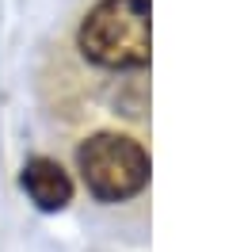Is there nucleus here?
Here are the masks:
<instances>
[{
	"mask_svg": "<svg viewBox=\"0 0 244 252\" xmlns=\"http://www.w3.org/2000/svg\"><path fill=\"white\" fill-rule=\"evenodd\" d=\"M73 38L95 73L122 84H149V0H92Z\"/></svg>",
	"mask_w": 244,
	"mask_h": 252,
	"instance_id": "obj_1",
	"label": "nucleus"
},
{
	"mask_svg": "<svg viewBox=\"0 0 244 252\" xmlns=\"http://www.w3.org/2000/svg\"><path fill=\"white\" fill-rule=\"evenodd\" d=\"M76 172L92 199L99 203H130L149 188V145L145 134L126 126L92 130L76 145Z\"/></svg>",
	"mask_w": 244,
	"mask_h": 252,
	"instance_id": "obj_2",
	"label": "nucleus"
},
{
	"mask_svg": "<svg viewBox=\"0 0 244 252\" xmlns=\"http://www.w3.org/2000/svg\"><path fill=\"white\" fill-rule=\"evenodd\" d=\"M19 184L38 210H65L73 203V176L54 157H30L19 172Z\"/></svg>",
	"mask_w": 244,
	"mask_h": 252,
	"instance_id": "obj_3",
	"label": "nucleus"
}]
</instances>
